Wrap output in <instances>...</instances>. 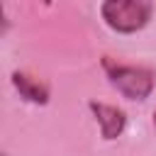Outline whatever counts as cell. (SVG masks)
<instances>
[{
    "mask_svg": "<svg viewBox=\"0 0 156 156\" xmlns=\"http://www.w3.org/2000/svg\"><path fill=\"white\" fill-rule=\"evenodd\" d=\"M102 71L107 76V83L132 102H144L151 98L156 88V73L146 66H132V63H119L110 56H102Z\"/></svg>",
    "mask_w": 156,
    "mask_h": 156,
    "instance_id": "1",
    "label": "cell"
},
{
    "mask_svg": "<svg viewBox=\"0 0 156 156\" xmlns=\"http://www.w3.org/2000/svg\"><path fill=\"white\" fill-rule=\"evenodd\" d=\"M102 22L117 34H136L154 17V2L149 0H105L100 2Z\"/></svg>",
    "mask_w": 156,
    "mask_h": 156,
    "instance_id": "2",
    "label": "cell"
},
{
    "mask_svg": "<svg viewBox=\"0 0 156 156\" xmlns=\"http://www.w3.org/2000/svg\"><path fill=\"white\" fill-rule=\"evenodd\" d=\"M88 110L93 112L98 127H100V136L105 141H112L117 136L124 134V127H127V112L117 105H110V102H100V100H90L88 102Z\"/></svg>",
    "mask_w": 156,
    "mask_h": 156,
    "instance_id": "3",
    "label": "cell"
},
{
    "mask_svg": "<svg viewBox=\"0 0 156 156\" xmlns=\"http://www.w3.org/2000/svg\"><path fill=\"white\" fill-rule=\"evenodd\" d=\"M10 83H12V88L20 93V98L27 100V102H32V105H46L49 98H51L49 85H46L44 80H39L37 76H29V73H24V71H12Z\"/></svg>",
    "mask_w": 156,
    "mask_h": 156,
    "instance_id": "4",
    "label": "cell"
},
{
    "mask_svg": "<svg viewBox=\"0 0 156 156\" xmlns=\"http://www.w3.org/2000/svg\"><path fill=\"white\" fill-rule=\"evenodd\" d=\"M7 29H10V17H7V12H5V5L0 2V37L7 34Z\"/></svg>",
    "mask_w": 156,
    "mask_h": 156,
    "instance_id": "5",
    "label": "cell"
},
{
    "mask_svg": "<svg viewBox=\"0 0 156 156\" xmlns=\"http://www.w3.org/2000/svg\"><path fill=\"white\" fill-rule=\"evenodd\" d=\"M151 122H154V127H156V110H154V117H151Z\"/></svg>",
    "mask_w": 156,
    "mask_h": 156,
    "instance_id": "6",
    "label": "cell"
}]
</instances>
